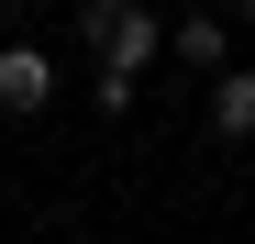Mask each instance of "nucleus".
Here are the masks:
<instances>
[{"instance_id":"f257e3e1","label":"nucleus","mask_w":255,"mask_h":244,"mask_svg":"<svg viewBox=\"0 0 255 244\" xmlns=\"http://www.w3.org/2000/svg\"><path fill=\"white\" fill-rule=\"evenodd\" d=\"M78 33H89L100 67H122V78H144V67L166 56V22L144 11V0H89V11H78Z\"/></svg>"},{"instance_id":"f03ea898","label":"nucleus","mask_w":255,"mask_h":244,"mask_svg":"<svg viewBox=\"0 0 255 244\" xmlns=\"http://www.w3.org/2000/svg\"><path fill=\"white\" fill-rule=\"evenodd\" d=\"M45 100H56V67L33 45H0V111H45Z\"/></svg>"},{"instance_id":"7ed1b4c3","label":"nucleus","mask_w":255,"mask_h":244,"mask_svg":"<svg viewBox=\"0 0 255 244\" xmlns=\"http://www.w3.org/2000/svg\"><path fill=\"white\" fill-rule=\"evenodd\" d=\"M211 133H222V144H255V67H222V78H211Z\"/></svg>"},{"instance_id":"20e7f679","label":"nucleus","mask_w":255,"mask_h":244,"mask_svg":"<svg viewBox=\"0 0 255 244\" xmlns=\"http://www.w3.org/2000/svg\"><path fill=\"white\" fill-rule=\"evenodd\" d=\"M166 56H189L200 78H222V67H233V22H211V11H189L178 33H166Z\"/></svg>"},{"instance_id":"39448f33","label":"nucleus","mask_w":255,"mask_h":244,"mask_svg":"<svg viewBox=\"0 0 255 244\" xmlns=\"http://www.w3.org/2000/svg\"><path fill=\"white\" fill-rule=\"evenodd\" d=\"M0 11H33V0H0Z\"/></svg>"},{"instance_id":"423d86ee","label":"nucleus","mask_w":255,"mask_h":244,"mask_svg":"<svg viewBox=\"0 0 255 244\" xmlns=\"http://www.w3.org/2000/svg\"><path fill=\"white\" fill-rule=\"evenodd\" d=\"M244 22H255V0H244Z\"/></svg>"}]
</instances>
